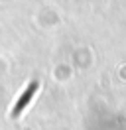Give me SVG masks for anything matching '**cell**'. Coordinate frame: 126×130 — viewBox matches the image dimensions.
Returning <instances> with one entry per match:
<instances>
[{"label": "cell", "mask_w": 126, "mask_h": 130, "mask_svg": "<svg viewBox=\"0 0 126 130\" xmlns=\"http://www.w3.org/2000/svg\"><path fill=\"white\" fill-rule=\"evenodd\" d=\"M38 89H39V83H32L30 87L26 89V93H24L22 97L18 99L16 106L12 108V118H16V116H20V114H22V110H24V108H26V106L32 103V99H34V95L38 93Z\"/></svg>", "instance_id": "6da1fadb"}]
</instances>
